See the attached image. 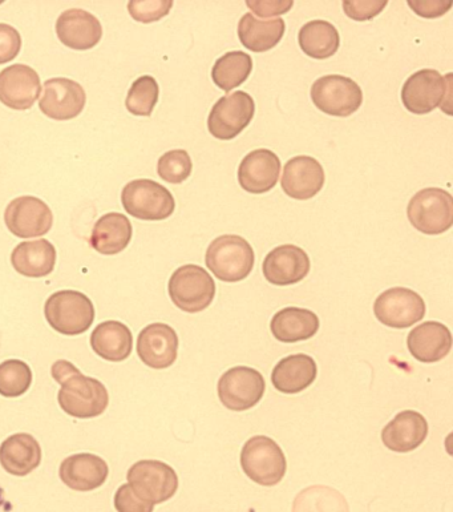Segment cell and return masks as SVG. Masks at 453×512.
Wrapping results in <instances>:
<instances>
[{
	"mask_svg": "<svg viewBox=\"0 0 453 512\" xmlns=\"http://www.w3.org/2000/svg\"><path fill=\"white\" fill-rule=\"evenodd\" d=\"M252 245L241 236L217 237L206 251L205 262L210 272L224 282H240L249 277L254 268Z\"/></svg>",
	"mask_w": 453,
	"mask_h": 512,
	"instance_id": "3",
	"label": "cell"
},
{
	"mask_svg": "<svg viewBox=\"0 0 453 512\" xmlns=\"http://www.w3.org/2000/svg\"><path fill=\"white\" fill-rule=\"evenodd\" d=\"M42 462V447L34 437L18 433L0 445V465L14 477H27Z\"/></svg>",
	"mask_w": 453,
	"mask_h": 512,
	"instance_id": "25",
	"label": "cell"
},
{
	"mask_svg": "<svg viewBox=\"0 0 453 512\" xmlns=\"http://www.w3.org/2000/svg\"><path fill=\"white\" fill-rule=\"evenodd\" d=\"M160 88L153 76H140L128 92L125 107L136 116H151L159 102Z\"/></svg>",
	"mask_w": 453,
	"mask_h": 512,
	"instance_id": "35",
	"label": "cell"
},
{
	"mask_svg": "<svg viewBox=\"0 0 453 512\" xmlns=\"http://www.w3.org/2000/svg\"><path fill=\"white\" fill-rule=\"evenodd\" d=\"M108 475L107 462L90 453L71 455L64 459L59 469L64 485L80 493L99 489L107 482Z\"/></svg>",
	"mask_w": 453,
	"mask_h": 512,
	"instance_id": "22",
	"label": "cell"
},
{
	"mask_svg": "<svg viewBox=\"0 0 453 512\" xmlns=\"http://www.w3.org/2000/svg\"><path fill=\"white\" fill-rule=\"evenodd\" d=\"M132 235V224L128 217L112 212L97 220L90 243L100 255H119L131 243Z\"/></svg>",
	"mask_w": 453,
	"mask_h": 512,
	"instance_id": "27",
	"label": "cell"
},
{
	"mask_svg": "<svg viewBox=\"0 0 453 512\" xmlns=\"http://www.w3.org/2000/svg\"><path fill=\"white\" fill-rule=\"evenodd\" d=\"M86 102V91L78 82L67 78H55L44 83L39 108L47 118L63 122L82 114Z\"/></svg>",
	"mask_w": 453,
	"mask_h": 512,
	"instance_id": "15",
	"label": "cell"
},
{
	"mask_svg": "<svg viewBox=\"0 0 453 512\" xmlns=\"http://www.w3.org/2000/svg\"><path fill=\"white\" fill-rule=\"evenodd\" d=\"M11 264L24 277H47L55 269L56 249L48 240L24 241L12 251Z\"/></svg>",
	"mask_w": 453,
	"mask_h": 512,
	"instance_id": "30",
	"label": "cell"
},
{
	"mask_svg": "<svg viewBox=\"0 0 453 512\" xmlns=\"http://www.w3.org/2000/svg\"><path fill=\"white\" fill-rule=\"evenodd\" d=\"M408 220L412 227L428 236L442 235L453 224V199L442 188H426L408 203Z\"/></svg>",
	"mask_w": 453,
	"mask_h": 512,
	"instance_id": "6",
	"label": "cell"
},
{
	"mask_svg": "<svg viewBox=\"0 0 453 512\" xmlns=\"http://www.w3.org/2000/svg\"><path fill=\"white\" fill-rule=\"evenodd\" d=\"M193 163L189 153L184 149H173L164 153L157 164V172L169 184H181L192 173Z\"/></svg>",
	"mask_w": 453,
	"mask_h": 512,
	"instance_id": "37",
	"label": "cell"
},
{
	"mask_svg": "<svg viewBox=\"0 0 453 512\" xmlns=\"http://www.w3.org/2000/svg\"><path fill=\"white\" fill-rule=\"evenodd\" d=\"M408 6L411 7V10H414L416 15L423 16V18L427 19H435L447 14V12L451 10L452 2L451 0H446V2H422V0H410V2H408Z\"/></svg>",
	"mask_w": 453,
	"mask_h": 512,
	"instance_id": "42",
	"label": "cell"
},
{
	"mask_svg": "<svg viewBox=\"0 0 453 512\" xmlns=\"http://www.w3.org/2000/svg\"><path fill=\"white\" fill-rule=\"evenodd\" d=\"M169 297L182 312L200 313L209 308L216 296V282L204 268L184 265L172 274Z\"/></svg>",
	"mask_w": 453,
	"mask_h": 512,
	"instance_id": "5",
	"label": "cell"
},
{
	"mask_svg": "<svg viewBox=\"0 0 453 512\" xmlns=\"http://www.w3.org/2000/svg\"><path fill=\"white\" fill-rule=\"evenodd\" d=\"M407 346L415 360L423 364H434L450 354L452 334L450 329L440 322H424L408 334Z\"/></svg>",
	"mask_w": 453,
	"mask_h": 512,
	"instance_id": "23",
	"label": "cell"
},
{
	"mask_svg": "<svg viewBox=\"0 0 453 512\" xmlns=\"http://www.w3.org/2000/svg\"><path fill=\"white\" fill-rule=\"evenodd\" d=\"M22 36L10 24L0 23V64H6L19 55Z\"/></svg>",
	"mask_w": 453,
	"mask_h": 512,
	"instance_id": "39",
	"label": "cell"
},
{
	"mask_svg": "<svg viewBox=\"0 0 453 512\" xmlns=\"http://www.w3.org/2000/svg\"><path fill=\"white\" fill-rule=\"evenodd\" d=\"M319 318L309 309L285 308L274 314L270 329L275 340L294 344V342L307 341L318 333Z\"/></svg>",
	"mask_w": 453,
	"mask_h": 512,
	"instance_id": "28",
	"label": "cell"
},
{
	"mask_svg": "<svg viewBox=\"0 0 453 512\" xmlns=\"http://www.w3.org/2000/svg\"><path fill=\"white\" fill-rule=\"evenodd\" d=\"M428 435V422L414 410L402 411L382 431L384 446L395 453H411L423 445Z\"/></svg>",
	"mask_w": 453,
	"mask_h": 512,
	"instance_id": "24",
	"label": "cell"
},
{
	"mask_svg": "<svg viewBox=\"0 0 453 512\" xmlns=\"http://www.w3.org/2000/svg\"><path fill=\"white\" fill-rule=\"evenodd\" d=\"M44 316L51 328L63 336H80L95 321V306L82 292L60 290L48 297Z\"/></svg>",
	"mask_w": 453,
	"mask_h": 512,
	"instance_id": "2",
	"label": "cell"
},
{
	"mask_svg": "<svg viewBox=\"0 0 453 512\" xmlns=\"http://www.w3.org/2000/svg\"><path fill=\"white\" fill-rule=\"evenodd\" d=\"M128 485L143 501L160 505L175 497L179 489V477L167 463L144 459L128 470Z\"/></svg>",
	"mask_w": 453,
	"mask_h": 512,
	"instance_id": "8",
	"label": "cell"
},
{
	"mask_svg": "<svg viewBox=\"0 0 453 512\" xmlns=\"http://www.w3.org/2000/svg\"><path fill=\"white\" fill-rule=\"evenodd\" d=\"M325 169L311 156H295L283 167L282 189L295 200H310L325 185Z\"/></svg>",
	"mask_w": 453,
	"mask_h": 512,
	"instance_id": "18",
	"label": "cell"
},
{
	"mask_svg": "<svg viewBox=\"0 0 453 512\" xmlns=\"http://www.w3.org/2000/svg\"><path fill=\"white\" fill-rule=\"evenodd\" d=\"M241 467L257 485L273 487L285 477L287 463L277 442L265 435H257L245 443L241 451Z\"/></svg>",
	"mask_w": 453,
	"mask_h": 512,
	"instance_id": "4",
	"label": "cell"
},
{
	"mask_svg": "<svg viewBox=\"0 0 453 512\" xmlns=\"http://www.w3.org/2000/svg\"><path fill=\"white\" fill-rule=\"evenodd\" d=\"M121 203L129 215L145 221L167 220L176 209L172 193L148 179L133 180L125 185Z\"/></svg>",
	"mask_w": 453,
	"mask_h": 512,
	"instance_id": "7",
	"label": "cell"
},
{
	"mask_svg": "<svg viewBox=\"0 0 453 512\" xmlns=\"http://www.w3.org/2000/svg\"><path fill=\"white\" fill-rule=\"evenodd\" d=\"M310 257L295 245H281L265 257L264 276L270 284L287 286L298 284L310 273Z\"/></svg>",
	"mask_w": 453,
	"mask_h": 512,
	"instance_id": "19",
	"label": "cell"
},
{
	"mask_svg": "<svg viewBox=\"0 0 453 512\" xmlns=\"http://www.w3.org/2000/svg\"><path fill=\"white\" fill-rule=\"evenodd\" d=\"M374 313L388 328L407 329L426 316V302L414 290L392 288L376 298Z\"/></svg>",
	"mask_w": 453,
	"mask_h": 512,
	"instance_id": "13",
	"label": "cell"
},
{
	"mask_svg": "<svg viewBox=\"0 0 453 512\" xmlns=\"http://www.w3.org/2000/svg\"><path fill=\"white\" fill-rule=\"evenodd\" d=\"M173 2L171 0H161V2H140L133 0L128 3V11L136 22L153 23L163 19L171 12Z\"/></svg>",
	"mask_w": 453,
	"mask_h": 512,
	"instance_id": "38",
	"label": "cell"
},
{
	"mask_svg": "<svg viewBox=\"0 0 453 512\" xmlns=\"http://www.w3.org/2000/svg\"><path fill=\"white\" fill-rule=\"evenodd\" d=\"M42 90L40 76L26 64H14L0 72V102L16 111L30 110Z\"/></svg>",
	"mask_w": 453,
	"mask_h": 512,
	"instance_id": "16",
	"label": "cell"
},
{
	"mask_svg": "<svg viewBox=\"0 0 453 512\" xmlns=\"http://www.w3.org/2000/svg\"><path fill=\"white\" fill-rule=\"evenodd\" d=\"M256 114V103L248 92L236 91L222 96L208 119L209 132L218 140H233L252 123Z\"/></svg>",
	"mask_w": 453,
	"mask_h": 512,
	"instance_id": "10",
	"label": "cell"
},
{
	"mask_svg": "<svg viewBox=\"0 0 453 512\" xmlns=\"http://www.w3.org/2000/svg\"><path fill=\"white\" fill-rule=\"evenodd\" d=\"M451 76L424 68L406 80L402 88V102L407 111L415 115H426L442 106L451 90Z\"/></svg>",
	"mask_w": 453,
	"mask_h": 512,
	"instance_id": "11",
	"label": "cell"
},
{
	"mask_svg": "<svg viewBox=\"0 0 453 512\" xmlns=\"http://www.w3.org/2000/svg\"><path fill=\"white\" fill-rule=\"evenodd\" d=\"M293 4L294 2H291V0H286V2H254V0H249V2H246V6L261 18H273V16L286 14L291 10Z\"/></svg>",
	"mask_w": 453,
	"mask_h": 512,
	"instance_id": "43",
	"label": "cell"
},
{
	"mask_svg": "<svg viewBox=\"0 0 453 512\" xmlns=\"http://www.w3.org/2000/svg\"><path fill=\"white\" fill-rule=\"evenodd\" d=\"M387 6V0L382 2H357V0H346L343 2V10L349 18L357 20V22H366L375 18Z\"/></svg>",
	"mask_w": 453,
	"mask_h": 512,
	"instance_id": "41",
	"label": "cell"
},
{
	"mask_svg": "<svg viewBox=\"0 0 453 512\" xmlns=\"http://www.w3.org/2000/svg\"><path fill=\"white\" fill-rule=\"evenodd\" d=\"M293 512H350V509L345 497L337 490L313 486L298 494Z\"/></svg>",
	"mask_w": 453,
	"mask_h": 512,
	"instance_id": "34",
	"label": "cell"
},
{
	"mask_svg": "<svg viewBox=\"0 0 453 512\" xmlns=\"http://www.w3.org/2000/svg\"><path fill=\"white\" fill-rule=\"evenodd\" d=\"M56 34L64 46L87 51L96 47L103 36L100 20L82 8L64 11L56 22Z\"/></svg>",
	"mask_w": 453,
	"mask_h": 512,
	"instance_id": "21",
	"label": "cell"
},
{
	"mask_svg": "<svg viewBox=\"0 0 453 512\" xmlns=\"http://www.w3.org/2000/svg\"><path fill=\"white\" fill-rule=\"evenodd\" d=\"M298 43L305 55L323 60L337 54L341 36L334 24L326 20H311L299 30Z\"/></svg>",
	"mask_w": 453,
	"mask_h": 512,
	"instance_id": "32",
	"label": "cell"
},
{
	"mask_svg": "<svg viewBox=\"0 0 453 512\" xmlns=\"http://www.w3.org/2000/svg\"><path fill=\"white\" fill-rule=\"evenodd\" d=\"M32 384V370L26 362L7 360L0 364V395L18 398L27 393Z\"/></svg>",
	"mask_w": 453,
	"mask_h": 512,
	"instance_id": "36",
	"label": "cell"
},
{
	"mask_svg": "<svg viewBox=\"0 0 453 512\" xmlns=\"http://www.w3.org/2000/svg\"><path fill=\"white\" fill-rule=\"evenodd\" d=\"M179 353V337L176 330L167 324L148 325L137 338V354L140 360L151 369L171 368Z\"/></svg>",
	"mask_w": 453,
	"mask_h": 512,
	"instance_id": "17",
	"label": "cell"
},
{
	"mask_svg": "<svg viewBox=\"0 0 453 512\" xmlns=\"http://www.w3.org/2000/svg\"><path fill=\"white\" fill-rule=\"evenodd\" d=\"M52 377L62 389L58 402L64 413L79 419L99 417L109 405L107 387L95 378L84 376L74 364L56 361L51 368Z\"/></svg>",
	"mask_w": 453,
	"mask_h": 512,
	"instance_id": "1",
	"label": "cell"
},
{
	"mask_svg": "<svg viewBox=\"0 0 453 512\" xmlns=\"http://www.w3.org/2000/svg\"><path fill=\"white\" fill-rule=\"evenodd\" d=\"M311 99L319 111L337 118L355 114L363 103L362 88L353 79L342 75H327L315 80Z\"/></svg>",
	"mask_w": 453,
	"mask_h": 512,
	"instance_id": "9",
	"label": "cell"
},
{
	"mask_svg": "<svg viewBox=\"0 0 453 512\" xmlns=\"http://www.w3.org/2000/svg\"><path fill=\"white\" fill-rule=\"evenodd\" d=\"M318 368L307 354H293L279 361L272 373L275 389L283 394H298L314 384Z\"/></svg>",
	"mask_w": 453,
	"mask_h": 512,
	"instance_id": "26",
	"label": "cell"
},
{
	"mask_svg": "<svg viewBox=\"0 0 453 512\" xmlns=\"http://www.w3.org/2000/svg\"><path fill=\"white\" fill-rule=\"evenodd\" d=\"M113 503H115L117 512H153V507H155L152 503L137 497L128 483L117 489Z\"/></svg>",
	"mask_w": 453,
	"mask_h": 512,
	"instance_id": "40",
	"label": "cell"
},
{
	"mask_svg": "<svg viewBox=\"0 0 453 512\" xmlns=\"http://www.w3.org/2000/svg\"><path fill=\"white\" fill-rule=\"evenodd\" d=\"M91 348L105 361L123 362L132 353V332L123 322H101L91 334Z\"/></svg>",
	"mask_w": 453,
	"mask_h": 512,
	"instance_id": "29",
	"label": "cell"
},
{
	"mask_svg": "<svg viewBox=\"0 0 453 512\" xmlns=\"http://www.w3.org/2000/svg\"><path fill=\"white\" fill-rule=\"evenodd\" d=\"M8 231L19 239L47 235L54 224L51 208L38 197L22 196L12 200L4 212Z\"/></svg>",
	"mask_w": 453,
	"mask_h": 512,
	"instance_id": "14",
	"label": "cell"
},
{
	"mask_svg": "<svg viewBox=\"0 0 453 512\" xmlns=\"http://www.w3.org/2000/svg\"><path fill=\"white\" fill-rule=\"evenodd\" d=\"M252 71V56L242 51L226 52L214 63L212 79L222 91L230 92L244 84Z\"/></svg>",
	"mask_w": 453,
	"mask_h": 512,
	"instance_id": "33",
	"label": "cell"
},
{
	"mask_svg": "<svg viewBox=\"0 0 453 512\" xmlns=\"http://www.w3.org/2000/svg\"><path fill=\"white\" fill-rule=\"evenodd\" d=\"M283 19L258 20L252 14L242 16L238 23V38L242 46L253 52L272 50L285 35Z\"/></svg>",
	"mask_w": 453,
	"mask_h": 512,
	"instance_id": "31",
	"label": "cell"
},
{
	"mask_svg": "<svg viewBox=\"0 0 453 512\" xmlns=\"http://www.w3.org/2000/svg\"><path fill=\"white\" fill-rule=\"evenodd\" d=\"M218 397L226 409L246 411L256 406L264 397L266 384L258 370L248 366H237L220 378Z\"/></svg>",
	"mask_w": 453,
	"mask_h": 512,
	"instance_id": "12",
	"label": "cell"
},
{
	"mask_svg": "<svg viewBox=\"0 0 453 512\" xmlns=\"http://www.w3.org/2000/svg\"><path fill=\"white\" fill-rule=\"evenodd\" d=\"M281 173V160L269 149H256L248 153L238 168V181L244 191L262 195L272 191Z\"/></svg>",
	"mask_w": 453,
	"mask_h": 512,
	"instance_id": "20",
	"label": "cell"
}]
</instances>
